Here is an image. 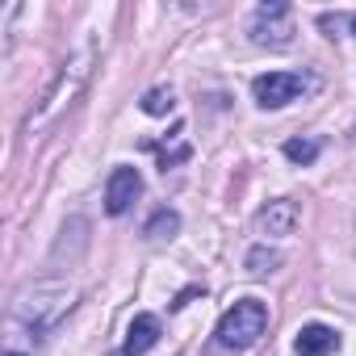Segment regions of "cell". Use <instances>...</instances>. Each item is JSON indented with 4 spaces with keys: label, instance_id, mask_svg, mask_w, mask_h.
<instances>
[{
    "label": "cell",
    "instance_id": "5",
    "mask_svg": "<svg viewBox=\"0 0 356 356\" xmlns=\"http://www.w3.org/2000/svg\"><path fill=\"white\" fill-rule=\"evenodd\" d=\"M293 352L298 356H331V352H339V331L327 323H306L293 339Z\"/></svg>",
    "mask_w": 356,
    "mask_h": 356
},
{
    "label": "cell",
    "instance_id": "8",
    "mask_svg": "<svg viewBox=\"0 0 356 356\" xmlns=\"http://www.w3.org/2000/svg\"><path fill=\"white\" fill-rule=\"evenodd\" d=\"M176 231H181V214H176V210H155L147 218V227H143L147 239H172Z\"/></svg>",
    "mask_w": 356,
    "mask_h": 356
},
{
    "label": "cell",
    "instance_id": "6",
    "mask_svg": "<svg viewBox=\"0 0 356 356\" xmlns=\"http://www.w3.org/2000/svg\"><path fill=\"white\" fill-rule=\"evenodd\" d=\"M256 227H260L264 235H293V227H298V206H293L289 197H277V202H268V206L256 214Z\"/></svg>",
    "mask_w": 356,
    "mask_h": 356
},
{
    "label": "cell",
    "instance_id": "4",
    "mask_svg": "<svg viewBox=\"0 0 356 356\" xmlns=\"http://www.w3.org/2000/svg\"><path fill=\"white\" fill-rule=\"evenodd\" d=\"M143 193V176H138V168H113L109 172V185H105V210L109 214H126L130 206H134V197Z\"/></svg>",
    "mask_w": 356,
    "mask_h": 356
},
{
    "label": "cell",
    "instance_id": "3",
    "mask_svg": "<svg viewBox=\"0 0 356 356\" xmlns=\"http://www.w3.org/2000/svg\"><path fill=\"white\" fill-rule=\"evenodd\" d=\"M310 84H314V80L302 76V72H268V76H256V80H252V92H256V105L281 109V105H289L293 97H302Z\"/></svg>",
    "mask_w": 356,
    "mask_h": 356
},
{
    "label": "cell",
    "instance_id": "12",
    "mask_svg": "<svg viewBox=\"0 0 356 356\" xmlns=\"http://www.w3.org/2000/svg\"><path fill=\"white\" fill-rule=\"evenodd\" d=\"M352 34H356V13H352Z\"/></svg>",
    "mask_w": 356,
    "mask_h": 356
},
{
    "label": "cell",
    "instance_id": "2",
    "mask_svg": "<svg viewBox=\"0 0 356 356\" xmlns=\"http://www.w3.org/2000/svg\"><path fill=\"white\" fill-rule=\"evenodd\" d=\"M252 42L256 47H289L293 42V9L285 0H268L252 17Z\"/></svg>",
    "mask_w": 356,
    "mask_h": 356
},
{
    "label": "cell",
    "instance_id": "11",
    "mask_svg": "<svg viewBox=\"0 0 356 356\" xmlns=\"http://www.w3.org/2000/svg\"><path fill=\"white\" fill-rule=\"evenodd\" d=\"M277 264H281V256H277V252H268V248L248 252V273H273Z\"/></svg>",
    "mask_w": 356,
    "mask_h": 356
},
{
    "label": "cell",
    "instance_id": "1",
    "mask_svg": "<svg viewBox=\"0 0 356 356\" xmlns=\"http://www.w3.org/2000/svg\"><path fill=\"white\" fill-rule=\"evenodd\" d=\"M264 327H268V306L256 302V298H243V302H235V306L222 314V323H218V343H222L227 352H248V348L264 335Z\"/></svg>",
    "mask_w": 356,
    "mask_h": 356
},
{
    "label": "cell",
    "instance_id": "7",
    "mask_svg": "<svg viewBox=\"0 0 356 356\" xmlns=\"http://www.w3.org/2000/svg\"><path fill=\"white\" fill-rule=\"evenodd\" d=\"M159 318L155 314H134V323H130V331H126V343H122V356H143V352H151L155 343H159Z\"/></svg>",
    "mask_w": 356,
    "mask_h": 356
},
{
    "label": "cell",
    "instance_id": "13",
    "mask_svg": "<svg viewBox=\"0 0 356 356\" xmlns=\"http://www.w3.org/2000/svg\"><path fill=\"white\" fill-rule=\"evenodd\" d=\"M9 356H17V352H9Z\"/></svg>",
    "mask_w": 356,
    "mask_h": 356
},
{
    "label": "cell",
    "instance_id": "9",
    "mask_svg": "<svg viewBox=\"0 0 356 356\" xmlns=\"http://www.w3.org/2000/svg\"><path fill=\"white\" fill-rule=\"evenodd\" d=\"M172 109H176L172 88H151V92L143 97V113H151V118H168Z\"/></svg>",
    "mask_w": 356,
    "mask_h": 356
},
{
    "label": "cell",
    "instance_id": "10",
    "mask_svg": "<svg viewBox=\"0 0 356 356\" xmlns=\"http://www.w3.org/2000/svg\"><path fill=\"white\" fill-rule=\"evenodd\" d=\"M318 151H323L318 138H289V143H285V159H289V163H314Z\"/></svg>",
    "mask_w": 356,
    "mask_h": 356
}]
</instances>
